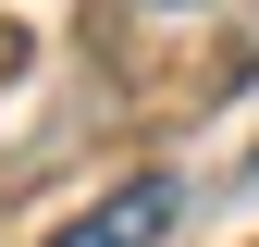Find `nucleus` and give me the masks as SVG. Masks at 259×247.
Listing matches in <instances>:
<instances>
[{
  "label": "nucleus",
  "mask_w": 259,
  "mask_h": 247,
  "mask_svg": "<svg viewBox=\"0 0 259 247\" xmlns=\"http://www.w3.org/2000/svg\"><path fill=\"white\" fill-rule=\"evenodd\" d=\"M173 210H185V185H173V173H136V185H111L99 210H74V223L37 235V247H160Z\"/></svg>",
  "instance_id": "1"
}]
</instances>
